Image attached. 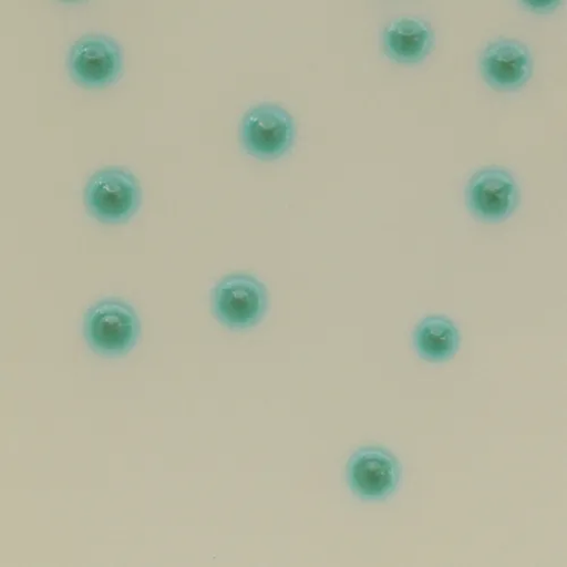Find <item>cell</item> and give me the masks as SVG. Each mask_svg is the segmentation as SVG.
<instances>
[{"mask_svg": "<svg viewBox=\"0 0 567 567\" xmlns=\"http://www.w3.org/2000/svg\"><path fill=\"white\" fill-rule=\"evenodd\" d=\"M83 337L89 348L102 357H124L140 341V317L133 306L124 300H101L84 315Z\"/></svg>", "mask_w": 567, "mask_h": 567, "instance_id": "obj_1", "label": "cell"}, {"mask_svg": "<svg viewBox=\"0 0 567 567\" xmlns=\"http://www.w3.org/2000/svg\"><path fill=\"white\" fill-rule=\"evenodd\" d=\"M436 35L429 22L417 18H400L385 28L383 47L386 56L400 64H417L434 51Z\"/></svg>", "mask_w": 567, "mask_h": 567, "instance_id": "obj_9", "label": "cell"}, {"mask_svg": "<svg viewBox=\"0 0 567 567\" xmlns=\"http://www.w3.org/2000/svg\"><path fill=\"white\" fill-rule=\"evenodd\" d=\"M68 69L72 80L84 87L101 89L115 84L124 71L121 44L106 34H85L70 49Z\"/></svg>", "mask_w": 567, "mask_h": 567, "instance_id": "obj_4", "label": "cell"}, {"mask_svg": "<svg viewBox=\"0 0 567 567\" xmlns=\"http://www.w3.org/2000/svg\"><path fill=\"white\" fill-rule=\"evenodd\" d=\"M522 194L513 175L499 167L477 172L468 181L466 204L478 219L496 224L509 218L519 205Z\"/></svg>", "mask_w": 567, "mask_h": 567, "instance_id": "obj_7", "label": "cell"}, {"mask_svg": "<svg viewBox=\"0 0 567 567\" xmlns=\"http://www.w3.org/2000/svg\"><path fill=\"white\" fill-rule=\"evenodd\" d=\"M216 319L231 330L250 329L261 322L269 308L265 284L247 272L223 277L212 291Z\"/></svg>", "mask_w": 567, "mask_h": 567, "instance_id": "obj_3", "label": "cell"}, {"mask_svg": "<svg viewBox=\"0 0 567 567\" xmlns=\"http://www.w3.org/2000/svg\"><path fill=\"white\" fill-rule=\"evenodd\" d=\"M534 58L522 41L499 39L489 43L480 60L485 82L498 91L524 87L534 74Z\"/></svg>", "mask_w": 567, "mask_h": 567, "instance_id": "obj_8", "label": "cell"}, {"mask_svg": "<svg viewBox=\"0 0 567 567\" xmlns=\"http://www.w3.org/2000/svg\"><path fill=\"white\" fill-rule=\"evenodd\" d=\"M413 346L421 359L445 362L451 360L460 349V330L446 317L430 316L415 327Z\"/></svg>", "mask_w": 567, "mask_h": 567, "instance_id": "obj_10", "label": "cell"}, {"mask_svg": "<svg viewBox=\"0 0 567 567\" xmlns=\"http://www.w3.org/2000/svg\"><path fill=\"white\" fill-rule=\"evenodd\" d=\"M142 188L137 178L127 169L107 167L94 173L84 187L87 213L104 224H123L141 208Z\"/></svg>", "mask_w": 567, "mask_h": 567, "instance_id": "obj_2", "label": "cell"}, {"mask_svg": "<svg viewBox=\"0 0 567 567\" xmlns=\"http://www.w3.org/2000/svg\"><path fill=\"white\" fill-rule=\"evenodd\" d=\"M241 142L245 151L261 161H274L292 148L297 127L292 115L275 104L250 109L241 122Z\"/></svg>", "mask_w": 567, "mask_h": 567, "instance_id": "obj_5", "label": "cell"}, {"mask_svg": "<svg viewBox=\"0 0 567 567\" xmlns=\"http://www.w3.org/2000/svg\"><path fill=\"white\" fill-rule=\"evenodd\" d=\"M347 480L351 492L362 501L382 502L401 484L402 466L396 456L381 446H365L349 460Z\"/></svg>", "mask_w": 567, "mask_h": 567, "instance_id": "obj_6", "label": "cell"}, {"mask_svg": "<svg viewBox=\"0 0 567 567\" xmlns=\"http://www.w3.org/2000/svg\"><path fill=\"white\" fill-rule=\"evenodd\" d=\"M519 3L528 11L537 14L553 13L560 6V2H555V0L553 2H534V0H528V2Z\"/></svg>", "mask_w": 567, "mask_h": 567, "instance_id": "obj_11", "label": "cell"}]
</instances>
